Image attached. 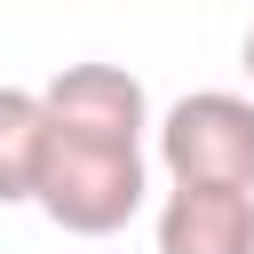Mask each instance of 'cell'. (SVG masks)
Here are the masks:
<instances>
[{"instance_id":"1","label":"cell","mask_w":254,"mask_h":254,"mask_svg":"<svg viewBox=\"0 0 254 254\" xmlns=\"http://www.w3.org/2000/svg\"><path fill=\"white\" fill-rule=\"evenodd\" d=\"M151 198V159L127 151V143H71L56 135V159L40 175V214L64 230V238H111L143 214Z\"/></svg>"},{"instance_id":"2","label":"cell","mask_w":254,"mask_h":254,"mask_svg":"<svg viewBox=\"0 0 254 254\" xmlns=\"http://www.w3.org/2000/svg\"><path fill=\"white\" fill-rule=\"evenodd\" d=\"M151 151H159L167 183H230V190H254V95L198 87V95L167 103Z\"/></svg>"},{"instance_id":"3","label":"cell","mask_w":254,"mask_h":254,"mask_svg":"<svg viewBox=\"0 0 254 254\" xmlns=\"http://www.w3.org/2000/svg\"><path fill=\"white\" fill-rule=\"evenodd\" d=\"M40 95L56 111V135H71V143H127V151H143V135H159L151 95H143V79L127 64H64Z\"/></svg>"},{"instance_id":"4","label":"cell","mask_w":254,"mask_h":254,"mask_svg":"<svg viewBox=\"0 0 254 254\" xmlns=\"http://www.w3.org/2000/svg\"><path fill=\"white\" fill-rule=\"evenodd\" d=\"M151 238H159V254H254V190L167 183Z\"/></svg>"},{"instance_id":"5","label":"cell","mask_w":254,"mask_h":254,"mask_svg":"<svg viewBox=\"0 0 254 254\" xmlns=\"http://www.w3.org/2000/svg\"><path fill=\"white\" fill-rule=\"evenodd\" d=\"M56 159V111L40 87H0V206H32Z\"/></svg>"},{"instance_id":"6","label":"cell","mask_w":254,"mask_h":254,"mask_svg":"<svg viewBox=\"0 0 254 254\" xmlns=\"http://www.w3.org/2000/svg\"><path fill=\"white\" fill-rule=\"evenodd\" d=\"M238 64H246V79H254V24H246V40H238Z\"/></svg>"}]
</instances>
